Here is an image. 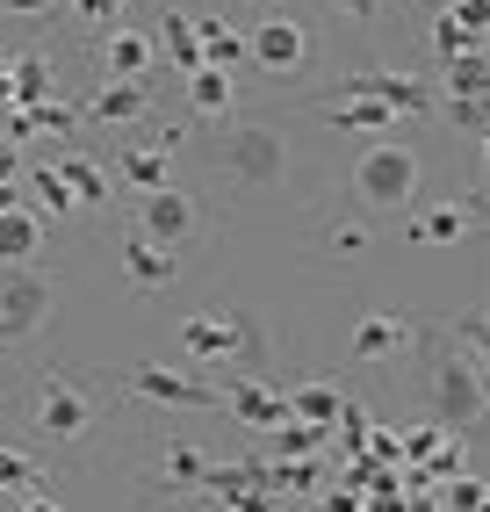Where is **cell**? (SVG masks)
Returning a JSON list of instances; mask_svg holds the SVG:
<instances>
[{"instance_id": "2e32d148", "label": "cell", "mask_w": 490, "mask_h": 512, "mask_svg": "<svg viewBox=\"0 0 490 512\" xmlns=\"http://www.w3.org/2000/svg\"><path fill=\"white\" fill-rule=\"evenodd\" d=\"M80 116H94V123H145V116H152V87H145V80H101V87L87 94Z\"/></svg>"}, {"instance_id": "e0dca14e", "label": "cell", "mask_w": 490, "mask_h": 512, "mask_svg": "<svg viewBox=\"0 0 490 512\" xmlns=\"http://www.w3.org/2000/svg\"><path fill=\"white\" fill-rule=\"evenodd\" d=\"M37 253H44V217L29 210H0V275L8 267H37Z\"/></svg>"}, {"instance_id": "5b68a950", "label": "cell", "mask_w": 490, "mask_h": 512, "mask_svg": "<svg viewBox=\"0 0 490 512\" xmlns=\"http://www.w3.org/2000/svg\"><path fill=\"white\" fill-rule=\"evenodd\" d=\"M245 65L253 73H267V80H296L303 65H310V29H303V15H260L253 29H245Z\"/></svg>"}, {"instance_id": "484cf974", "label": "cell", "mask_w": 490, "mask_h": 512, "mask_svg": "<svg viewBox=\"0 0 490 512\" xmlns=\"http://www.w3.org/2000/svg\"><path fill=\"white\" fill-rule=\"evenodd\" d=\"M58 174H65V188H73V202H109V195H116V181H109V166H101V159L65 152V159H58Z\"/></svg>"}, {"instance_id": "836d02e7", "label": "cell", "mask_w": 490, "mask_h": 512, "mask_svg": "<svg viewBox=\"0 0 490 512\" xmlns=\"http://www.w3.org/2000/svg\"><path fill=\"white\" fill-rule=\"evenodd\" d=\"M325 8L346 22H375V15H390V0H325Z\"/></svg>"}, {"instance_id": "e575fe53", "label": "cell", "mask_w": 490, "mask_h": 512, "mask_svg": "<svg viewBox=\"0 0 490 512\" xmlns=\"http://www.w3.org/2000/svg\"><path fill=\"white\" fill-rule=\"evenodd\" d=\"M58 8H65V0H0V15H15V22H44Z\"/></svg>"}, {"instance_id": "7c38bea8", "label": "cell", "mask_w": 490, "mask_h": 512, "mask_svg": "<svg viewBox=\"0 0 490 512\" xmlns=\"http://www.w3.org/2000/svg\"><path fill=\"white\" fill-rule=\"evenodd\" d=\"M339 101H390V109L411 123L433 109V87L426 80H404V73H346L339 80Z\"/></svg>"}, {"instance_id": "ba28073f", "label": "cell", "mask_w": 490, "mask_h": 512, "mask_svg": "<svg viewBox=\"0 0 490 512\" xmlns=\"http://www.w3.org/2000/svg\"><path fill=\"white\" fill-rule=\"evenodd\" d=\"M137 231L159 238V246H188V238L202 231V202L181 188V181H166L152 195H137Z\"/></svg>"}, {"instance_id": "277c9868", "label": "cell", "mask_w": 490, "mask_h": 512, "mask_svg": "<svg viewBox=\"0 0 490 512\" xmlns=\"http://www.w3.org/2000/svg\"><path fill=\"white\" fill-rule=\"evenodd\" d=\"M181 354H188V361L253 368V361H260V325L245 318V311H202V318H181Z\"/></svg>"}, {"instance_id": "83f0119b", "label": "cell", "mask_w": 490, "mask_h": 512, "mask_svg": "<svg viewBox=\"0 0 490 512\" xmlns=\"http://www.w3.org/2000/svg\"><path fill=\"white\" fill-rule=\"evenodd\" d=\"M159 469H166V484H173V491H188V484H209V462H202V455L188 448V440H166Z\"/></svg>"}, {"instance_id": "8d00e7d4", "label": "cell", "mask_w": 490, "mask_h": 512, "mask_svg": "<svg viewBox=\"0 0 490 512\" xmlns=\"http://www.w3.org/2000/svg\"><path fill=\"white\" fill-rule=\"evenodd\" d=\"M8 181H22V152H15V145H0V188H8Z\"/></svg>"}, {"instance_id": "8fae6325", "label": "cell", "mask_w": 490, "mask_h": 512, "mask_svg": "<svg viewBox=\"0 0 490 512\" xmlns=\"http://www.w3.org/2000/svg\"><path fill=\"white\" fill-rule=\"evenodd\" d=\"M173 152H181V130H137V138H123V152H116V174L137 195H152V188L173 181V166H166Z\"/></svg>"}, {"instance_id": "5bb4252c", "label": "cell", "mask_w": 490, "mask_h": 512, "mask_svg": "<svg viewBox=\"0 0 490 512\" xmlns=\"http://www.w3.org/2000/svg\"><path fill=\"white\" fill-rule=\"evenodd\" d=\"M411 339H418V325L404 311H361L354 318V361H397V354H411Z\"/></svg>"}, {"instance_id": "d590c367", "label": "cell", "mask_w": 490, "mask_h": 512, "mask_svg": "<svg viewBox=\"0 0 490 512\" xmlns=\"http://www.w3.org/2000/svg\"><path fill=\"white\" fill-rule=\"evenodd\" d=\"M476 498H483L476 476H447V505H454V512H476Z\"/></svg>"}, {"instance_id": "f1b7e54d", "label": "cell", "mask_w": 490, "mask_h": 512, "mask_svg": "<svg viewBox=\"0 0 490 512\" xmlns=\"http://www.w3.org/2000/svg\"><path fill=\"white\" fill-rule=\"evenodd\" d=\"M159 37H166V51H173L181 73H195V65H202V44H195V22H188V15H159Z\"/></svg>"}, {"instance_id": "4fadbf2b", "label": "cell", "mask_w": 490, "mask_h": 512, "mask_svg": "<svg viewBox=\"0 0 490 512\" xmlns=\"http://www.w3.org/2000/svg\"><path fill=\"white\" fill-rule=\"evenodd\" d=\"M217 397L231 404V412H238L245 426H260V433H282V426H289V390H267L253 368H238V375H231V383H224Z\"/></svg>"}, {"instance_id": "52a82bcc", "label": "cell", "mask_w": 490, "mask_h": 512, "mask_svg": "<svg viewBox=\"0 0 490 512\" xmlns=\"http://www.w3.org/2000/svg\"><path fill=\"white\" fill-rule=\"evenodd\" d=\"M29 426H37L44 440H80L94 426V397L73 383V375H44L37 397H29Z\"/></svg>"}, {"instance_id": "8992f818", "label": "cell", "mask_w": 490, "mask_h": 512, "mask_svg": "<svg viewBox=\"0 0 490 512\" xmlns=\"http://www.w3.org/2000/svg\"><path fill=\"white\" fill-rule=\"evenodd\" d=\"M51 325V275L44 267H8L0 275V339L22 347V339H37Z\"/></svg>"}, {"instance_id": "6da1fadb", "label": "cell", "mask_w": 490, "mask_h": 512, "mask_svg": "<svg viewBox=\"0 0 490 512\" xmlns=\"http://www.w3.org/2000/svg\"><path fill=\"white\" fill-rule=\"evenodd\" d=\"M202 152H209V166H217L231 188H245V195H282V188H289V138L274 130V116H238V123H224Z\"/></svg>"}, {"instance_id": "9c48e42d", "label": "cell", "mask_w": 490, "mask_h": 512, "mask_svg": "<svg viewBox=\"0 0 490 512\" xmlns=\"http://www.w3.org/2000/svg\"><path fill=\"white\" fill-rule=\"evenodd\" d=\"M123 383L145 397V404H166V412H209V404H217V383H195V375L159 368V361H130Z\"/></svg>"}, {"instance_id": "cb8c5ba5", "label": "cell", "mask_w": 490, "mask_h": 512, "mask_svg": "<svg viewBox=\"0 0 490 512\" xmlns=\"http://www.w3.org/2000/svg\"><path fill=\"white\" fill-rule=\"evenodd\" d=\"M325 123L332 130H404L390 101H325Z\"/></svg>"}, {"instance_id": "4dcf8cb0", "label": "cell", "mask_w": 490, "mask_h": 512, "mask_svg": "<svg viewBox=\"0 0 490 512\" xmlns=\"http://www.w3.org/2000/svg\"><path fill=\"white\" fill-rule=\"evenodd\" d=\"M454 29H462V37L476 44V37H490V0H447V8H440Z\"/></svg>"}, {"instance_id": "d6986e66", "label": "cell", "mask_w": 490, "mask_h": 512, "mask_svg": "<svg viewBox=\"0 0 490 512\" xmlns=\"http://www.w3.org/2000/svg\"><path fill=\"white\" fill-rule=\"evenodd\" d=\"M188 22H195L202 65H217V73H238V65H245V29H231L224 15H188Z\"/></svg>"}, {"instance_id": "f35d334b", "label": "cell", "mask_w": 490, "mask_h": 512, "mask_svg": "<svg viewBox=\"0 0 490 512\" xmlns=\"http://www.w3.org/2000/svg\"><path fill=\"white\" fill-rule=\"evenodd\" d=\"M22 512H65V505H58V498H51V491H44V498H29V505H22Z\"/></svg>"}, {"instance_id": "60d3db41", "label": "cell", "mask_w": 490, "mask_h": 512, "mask_svg": "<svg viewBox=\"0 0 490 512\" xmlns=\"http://www.w3.org/2000/svg\"><path fill=\"white\" fill-rule=\"evenodd\" d=\"M476 512H490V484H483V498H476Z\"/></svg>"}, {"instance_id": "ac0fdd59", "label": "cell", "mask_w": 490, "mask_h": 512, "mask_svg": "<svg viewBox=\"0 0 490 512\" xmlns=\"http://www.w3.org/2000/svg\"><path fill=\"white\" fill-rule=\"evenodd\" d=\"M318 260H339V267H354V260H368V246H375V231H368V217H332V224H318Z\"/></svg>"}, {"instance_id": "ab89813d", "label": "cell", "mask_w": 490, "mask_h": 512, "mask_svg": "<svg viewBox=\"0 0 490 512\" xmlns=\"http://www.w3.org/2000/svg\"><path fill=\"white\" fill-rule=\"evenodd\" d=\"M0 210H22V188L8 181V188H0Z\"/></svg>"}, {"instance_id": "4316f807", "label": "cell", "mask_w": 490, "mask_h": 512, "mask_svg": "<svg viewBox=\"0 0 490 512\" xmlns=\"http://www.w3.org/2000/svg\"><path fill=\"white\" fill-rule=\"evenodd\" d=\"M22 188H29V195L44 202V217H73V210H80V202H73V188H65V174H58V166H37V174H22Z\"/></svg>"}, {"instance_id": "7402d4cb", "label": "cell", "mask_w": 490, "mask_h": 512, "mask_svg": "<svg viewBox=\"0 0 490 512\" xmlns=\"http://www.w3.org/2000/svg\"><path fill=\"white\" fill-rule=\"evenodd\" d=\"M231 101H238L231 73H217V65H195V73H188V109L195 116H231Z\"/></svg>"}, {"instance_id": "44dd1931", "label": "cell", "mask_w": 490, "mask_h": 512, "mask_svg": "<svg viewBox=\"0 0 490 512\" xmlns=\"http://www.w3.org/2000/svg\"><path fill=\"white\" fill-rule=\"evenodd\" d=\"M469 202H433L426 217L411 224V246H454V238H469Z\"/></svg>"}, {"instance_id": "9a60e30c", "label": "cell", "mask_w": 490, "mask_h": 512, "mask_svg": "<svg viewBox=\"0 0 490 512\" xmlns=\"http://www.w3.org/2000/svg\"><path fill=\"white\" fill-rule=\"evenodd\" d=\"M123 275L145 296H159V289H173V275H181V253L159 246V238H145V231H130L123 238Z\"/></svg>"}, {"instance_id": "ffe728a7", "label": "cell", "mask_w": 490, "mask_h": 512, "mask_svg": "<svg viewBox=\"0 0 490 512\" xmlns=\"http://www.w3.org/2000/svg\"><path fill=\"white\" fill-rule=\"evenodd\" d=\"M0 101H15V109H37V101H51V65L37 51H22L8 73H0Z\"/></svg>"}, {"instance_id": "74e56055", "label": "cell", "mask_w": 490, "mask_h": 512, "mask_svg": "<svg viewBox=\"0 0 490 512\" xmlns=\"http://www.w3.org/2000/svg\"><path fill=\"white\" fill-rule=\"evenodd\" d=\"M469 217H476V224H490V188H476V195H469Z\"/></svg>"}, {"instance_id": "d4e9b609", "label": "cell", "mask_w": 490, "mask_h": 512, "mask_svg": "<svg viewBox=\"0 0 490 512\" xmlns=\"http://www.w3.org/2000/svg\"><path fill=\"white\" fill-rule=\"evenodd\" d=\"M346 412L339 404V390L332 383H296L289 390V419H303V426H318V433H332V419Z\"/></svg>"}, {"instance_id": "603a6c76", "label": "cell", "mask_w": 490, "mask_h": 512, "mask_svg": "<svg viewBox=\"0 0 490 512\" xmlns=\"http://www.w3.org/2000/svg\"><path fill=\"white\" fill-rule=\"evenodd\" d=\"M0 491H22V498H44L51 491V469L29 455V448H8L0 440Z\"/></svg>"}, {"instance_id": "7a4b0ae2", "label": "cell", "mask_w": 490, "mask_h": 512, "mask_svg": "<svg viewBox=\"0 0 490 512\" xmlns=\"http://www.w3.org/2000/svg\"><path fill=\"white\" fill-rule=\"evenodd\" d=\"M426 404H433V426L447 433H490V375L476 368L469 347L440 339L426 354Z\"/></svg>"}, {"instance_id": "1f68e13d", "label": "cell", "mask_w": 490, "mask_h": 512, "mask_svg": "<svg viewBox=\"0 0 490 512\" xmlns=\"http://www.w3.org/2000/svg\"><path fill=\"white\" fill-rule=\"evenodd\" d=\"M65 15H73V22H87V29H116L130 8H123V0H65Z\"/></svg>"}, {"instance_id": "f546056e", "label": "cell", "mask_w": 490, "mask_h": 512, "mask_svg": "<svg viewBox=\"0 0 490 512\" xmlns=\"http://www.w3.org/2000/svg\"><path fill=\"white\" fill-rule=\"evenodd\" d=\"M454 347H469V354H476V368L490 375V311H469L462 325H454Z\"/></svg>"}, {"instance_id": "30bf717a", "label": "cell", "mask_w": 490, "mask_h": 512, "mask_svg": "<svg viewBox=\"0 0 490 512\" xmlns=\"http://www.w3.org/2000/svg\"><path fill=\"white\" fill-rule=\"evenodd\" d=\"M94 65H101V80H152L159 44H152V29H145V22H130V15H123L116 29H101Z\"/></svg>"}, {"instance_id": "d6a6232c", "label": "cell", "mask_w": 490, "mask_h": 512, "mask_svg": "<svg viewBox=\"0 0 490 512\" xmlns=\"http://www.w3.org/2000/svg\"><path fill=\"white\" fill-rule=\"evenodd\" d=\"M447 80H454V87H462V94H483V87H490V65L462 51V58H454V73H447Z\"/></svg>"}, {"instance_id": "3957f363", "label": "cell", "mask_w": 490, "mask_h": 512, "mask_svg": "<svg viewBox=\"0 0 490 512\" xmlns=\"http://www.w3.org/2000/svg\"><path fill=\"white\" fill-rule=\"evenodd\" d=\"M346 181H354L361 210H411L418 188H426V159H418V145H404V138H375V145L354 152Z\"/></svg>"}]
</instances>
